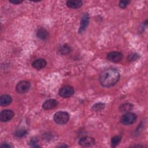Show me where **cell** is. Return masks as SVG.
Returning a JSON list of instances; mask_svg holds the SVG:
<instances>
[{
    "label": "cell",
    "instance_id": "6da1fadb",
    "mask_svg": "<svg viewBox=\"0 0 148 148\" xmlns=\"http://www.w3.org/2000/svg\"><path fill=\"white\" fill-rule=\"evenodd\" d=\"M120 79L119 71L113 68H107L102 71L99 80L101 84L105 87H110L115 85Z\"/></svg>",
    "mask_w": 148,
    "mask_h": 148
},
{
    "label": "cell",
    "instance_id": "7a4b0ae2",
    "mask_svg": "<svg viewBox=\"0 0 148 148\" xmlns=\"http://www.w3.org/2000/svg\"><path fill=\"white\" fill-rule=\"evenodd\" d=\"M69 114L65 111H59L56 112L53 116L55 123L58 124H66L69 120Z\"/></svg>",
    "mask_w": 148,
    "mask_h": 148
},
{
    "label": "cell",
    "instance_id": "3957f363",
    "mask_svg": "<svg viewBox=\"0 0 148 148\" xmlns=\"http://www.w3.org/2000/svg\"><path fill=\"white\" fill-rule=\"evenodd\" d=\"M137 119V116L135 113L128 112L125 113L120 118V122L124 125H131L135 123Z\"/></svg>",
    "mask_w": 148,
    "mask_h": 148
},
{
    "label": "cell",
    "instance_id": "277c9868",
    "mask_svg": "<svg viewBox=\"0 0 148 148\" xmlns=\"http://www.w3.org/2000/svg\"><path fill=\"white\" fill-rule=\"evenodd\" d=\"M31 87V83L27 80H21L19 82L16 86V90L19 94H25L28 91Z\"/></svg>",
    "mask_w": 148,
    "mask_h": 148
},
{
    "label": "cell",
    "instance_id": "5b68a950",
    "mask_svg": "<svg viewBox=\"0 0 148 148\" xmlns=\"http://www.w3.org/2000/svg\"><path fill=\"white\" fill-rule=\"evenodd\" d=\"M75 92V90L73 87L71 86H64L61 87L58 92L59 95L62 98L71 97Z\"/></svg>",
    "mask_w": 148,
    "mask_h": 148
},
{
    "label": "cell",
    "instance_id": "8992f818",
    "mask_svg": "<svg viewBox=\"0 0 148 148\" xmlns=\"http://www.w3.org/2000/svg\"><path fill=\"white\" fill-rule=\"evenodd\" d=\"M90 21V17L88 13H84L82 15V17L80 20V27L78 30V32L79 34L82 33L84 32L86 29L87 28L88 23Z\"/></svg>",
    "mask_w": 148,
    "mask_h": 148
},
{
    "label": "cell",
    "instance_id": "52a82bcc",
    "mask_svg": "<svg viewBox=\"0 0 148 148\" xmlns=\"http://www.w3.org/2000/svg\"><path fill=\"white\" fill-rule=\"evenodd\" d=\"M14 113L10 109H5L0 113V120L2 122H7L14 117Z\"/></svg>",
    "mask_w": 148,
    "mask_h": 148
},
{
    "label": "cell",
    "instance_id": "ba28073f",
    "mask_svg": "<svg viewBox=\"0 0 148 148\" xmlns=\"http://www.w3.org/2000/svg\"><path fill=\"white\" fill-rule=\"evenodd\" d=\"M123 54L119 51H112L107 54V59L113 62H119L123 58Z\"/></svg>",
    "mask_w": 148,
    "mask_h": 148
},
{
    "label": "cell",
    "instance_id": "9c48e42d",
    "mask_svg": "<svg viewBox=\"0 0 148 148\" xmlns=\"http://www.w3.org/2000/svg\"><path fill=\"white\" fill-rule=\"evenodd\" d=\"M95 139L90 136H84L81 138L79 140V144L83 147H88L95 144Z\"/></svg>",
    "mask_w": 148,
    "mask_h": 148
},
{
    "label": "cell",
    "instance_id": "30bf717a",
    "mask_svg": "<svg viewBox=\"0 0 148 148\" xmlns=\"http://www.w3.org/2000/svg\"><path fill=\"white\" fill-rule=\"evenodd\" d=\"M57 105L58 102L57 100L54 99H49L43 102L42 108L45 110H50L56 108L57 106Z\"/></svg>",
    "mask_w": 148,
    "mask_h": 148
},
{
    "label": "cell",
    "instance_id": "8fae6325",
    "mask_svg": "<svg viewBox=\"0 0 148 148\" xmlns=\"http://www.w3.org/2000/svg\"><path fill=\"white\" fill-rule=\"evenodd\" d=\"M47 62L46 60L43 58H38L34 61V62L32 63V66L36 69H42L44 68L46 66Z\"/></svg>",
    "mask_w": 148,
    "mask_h": 148
},
{
    "label": "cell",
    "instance_id": "7c38bea8",
    "mask_svg": "<svg viewBox=\"0 0 148 148\" xmlns=\"http://www.w3.org/2000/svg\"><path fill=\"white\" fill-rule=\"evenodd\" d=\"M66 6L72 9H77L83 5V2L80 0H68L66 2Z\"/></svg>",
    "mask_w": 148,
    "mask_h": 148
},
{
    "label": "cell",
    "instance_id": "4fadbf2b",
    "mask_svg": "<svg viewBox=\"0 0 148 148\" xmlns=\"http://www.w3.org/2000/svg\"><path fill=\"white\" fill-rule=\"evenodd\" d=\"M12 101V97L8 94L2 95L0 98V105L2 106H6L10 105Z\"/></svg>",
    "mask_w": 148,
    "mask_h": 148
},
{
    "label": "cell",
    "instance_id": "5bb4252c",
    "mask_svg": "<svg viewBox=\"0 0 148 148\" xmlns=\"http://www.w3.org/2000/svg\"><path fill=\"white\" fill-rule=\"evenodd\" d=\"M37 37L41 40H45L49 36V33L46 29L43 28H40L38 29L36 32Z\"/></svg>",
    "mask_w": 148,
    "mask_h": 148
},
{
    "label": "cell",
    "instance_id": "9a60e30c",
    "mask_svg": "<svg viewBox=\"0 0 148 148\" xmlns=\"http://www.w3.org/2000/svg\"><path fill=\"white\" fill-rule=\"evenodd\" d=\"M133 108V105L131 104V103L126 102L121 104L119 106V110L121 112H130Z\"/></svg>",
    "mask_w": 148,
    "mask_h": 148
},
{
    "label": "cell",
    "instance_id": "2e32d148",
    "mask_svg": "<svg viewBox=\"0 0 148 148\" xmlns=\"http://www.w3.org/2000/svg\"><path fill=\"white\" fill-rule=\"evenodd\" d=\"M121 139V136L120 135H116L112 138L111 139V146L112 147H116L119 143L120 142Z\"/></svg>",
    "mask_w": 148,
    "mask_h": 148
},
{
    "label": "cell",
    "instance_id": "e0dca14e",
    "mask_svg": "<svg viewBox=\"0 0 148 148\" xmlns=\"http://www.w3.org/2000/svg\"><path fill=\"white\" fill-rule=\"evenodd\" d=\"M71 51V48L67 44H65L60 47L59 51L61 54H67Z\"/></svg>",
    "mask_w": 148,
    "mask_h": 148
},
{
    "label": "cell",
    "instance_id": "ac0fdd59",
    "mask_svg": "<svg viewBox=\"0 0 148 148\" xmlns=\"http://www.w3.org/2000/svg\"><path fill=\"white\" fill-rule=\"evenodd\" d=\"M105 105L104 103H102V102H99V103H97L95 104H94L91 109L92 110L95 111V112H99L102 110H103L105 108Z\"/></svg>",
    "mask_w": 148,
    "mask_h": 148
},
{
    "label": "cell",
    "instance_id": "d6986e66",
    "mask_svg": "<svg viewBox=\"0 0 148 148\" xmlns=\"http://www.w3.org/2000/svg\"><path fill=\"white\" fill-rule=\"evenodd\" d=\"M27 134V131L25 129L21 128V129H19L18 130H17L14 134L15 136L17 137H19V138H22L25 136Z\"/></svg>",
    "mask_w": 148,
    "mask_h": 148
},
{
    "label": "cell",
    "instance_id": "ffe728a7",
    "mask_svg": "<svg viewBox=\"0 0 148 148\" xmlns=\"http://www.w3.org/2000/svg\"><path fill=\"white\" fill-rule=\"evenodd\" d=\"M139 57V55L136 53H131L128 56L127 59L130 61H134L138 59Z\"/></svg>",
    "mask_w": 148,
    "mask_h": 148
},
{
    "label": "cell",
    "instance_id": "44dd1931",
    "mask_svg": "<svg viewBox=\"0 0 148 148\" xmlns=\"http://www.w3.org/2000/svg\"><path fill=\"white\" fill-rule=\"evenodd\" d=\"M130 2L129 1H127V0H122V1H119V6L120 8L124 9L128 6V5L130 3Z\"/></svg>",
    "mask_w": 148,
    "mask_h": 148
},
{
    "label": "cell",
    "instance_id": "7402d4cb",
    "mask_svg": "<svg viewBox=\"0 0 148 148\" xmlns=\"http://www.w3.org/2000/svg\"><path fill=\"white\" fill-rule=\"evenodd\" d=\"M38 143V140L37 139V138H36L35 137L31 138V139L29 141V145L32 147H39Z\"/></svg>",
    "mask_w": 148,
    "mask_h": 148
},
{
    "label": "cell",
    "instance_id": "603a6c76",
    "mask_svg": "<svg viewBox=\"0 0 148 148\" xmlns=\"http://www.w3.org/2000/svg\"><path fill=\"white\" fill-rule=\"evenodd\" d=\"M9 1V2L13 4H16V5H18L20 3H21L23 2V1H20V0H10Z\"/></svg>",
    "mask_w": 148,
    "mask_h": 148
},
{
    "label": "cell",
    "instance_id": "cb8c5ba5",
    "mask_svg": "<svg viewBox=\"0 0 148 148\" xmlns=\"http://www.w3.org/2000/svg\"><path fill=\"white\" fill-rule=\"evenodd\" d=\"M1 147H12L11 145H8V144H7V143H4V144H3V145H1Z\"/></svg>",
    "mask_w": 148,
    "mask_h": 148
},
{
    "label": "cell",
    "instance_id": "d4e9b609",
    "mask_svg": "<svg viewBox=\"0 0 148 148\" xmlns=\"http://www.w3.org/2000/svg\"><path fill=\"white\" fill-rule=\"evenodd\" d=\"M59 147H68V146H66V145H60Z\"/></svg>",
    "mask_w": 148,
    "mask_h": 148
}]
</instances>
